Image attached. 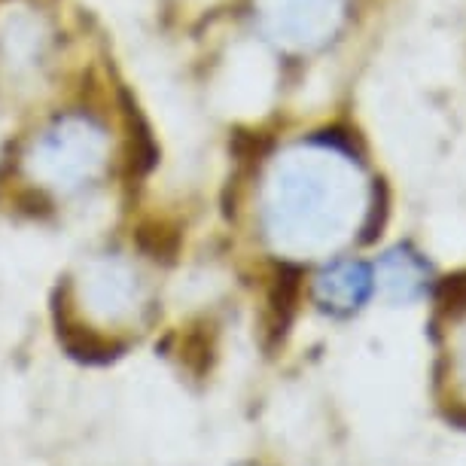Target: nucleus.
<instances>
[{"label":"nucleus","instance_id":"1","mask_svg":"<svg viewBox=\"0 0 466 466\" xmlns=\"http://www.w3.org/2000/svg\"><path fill=\"white\" fill-rule=\"evenodd\" d=\"M113 144L101 119L67 110L43 122L22 149L19 171L40 196L80 198L98 189L110 174Z\"/></svg>","mask_w":466,"mask_h":466},{"label":"nucleus","instance_id":"3","mask_svg":"<svg viewBox=\"0 0 466 466\" xmlns=\"http://www.w3.org/2000/svg\"><path fill=\"white\" fill-rule=\"evenodd\" d=\"M436 305L439 311L454 318V314L466 311V271H457V275L445 278L436 289Z\"/></svg>","mask_w":466,"mask_h":466},{"label":"nucleus","instance_id":"2","mask_svg":"<svg viewBox=\"0 0 466 466\" xmlns=\"http://www.w3.org/2000/svg\"><path fill=\"white\" fill-rule=\"evenodd\" d=\"M52 49V34L43 15L13 6L0 15V65L13 74H31L46 65Z\"/></svg>","mask_w":466,"mask_h":466}]
</instances>
